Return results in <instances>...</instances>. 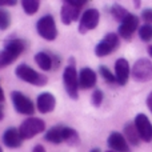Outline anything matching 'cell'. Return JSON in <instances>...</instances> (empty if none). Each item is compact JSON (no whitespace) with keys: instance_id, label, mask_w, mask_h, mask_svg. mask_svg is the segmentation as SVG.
Returning a JSON list of instances; mask_svg holds the SVG:
<instances>
[{"instance_id":"4dcf8cb0","label":"cell","mask_w":152,"mask_h":152,"mask_svg":"<svg viewBox=\"0 0 152 152\" xmlns=\"http://www.w3.org/2000/svg\"><path fill=\"white\" fill-rule=\"evenodd\" d=\"M4 99H5V96H4V91H3L1 86H0V103L4 102Z\"/></svg>"},{"instance_id":"5b68a950","label":"cell","mask_w":152,"mask_h":152,"mask_svg":"<svg viewBox=\"0 0 152 152\" xmlns=\"http://www.w3.org/2000/svg\"><path fill=\"white\" fill-rule=\"evenodd\" d=\"M87 4L86 0L83 1H75V0H64L61 3V10H60V19L61 23L69 26L74 21H76L80 16V10Z\"/></svg>"},{"instance_id":"4316f807","label":"cell","mask_w":152,"mask_h":152,"mask_svg":"<svg viewBox=\"0 0 152 152\" xmlns=\"http://www.w3.org/2000/svg\"><path fill=\"white\" fill-rule=\"evenodd\" d=\"M142 19L145 21V24L152 23V8H145V10H143Z\"/></svg>"},{"instance_id":"ffe728a7","label":"cell","mask_w":152,"mask_h":152,"mask_svg":"<svg viewBox=\"0 0 152 152\" xmlns=\"http://www.w3.org/2000/svg\"><path fill=\"white\" fill-rule=\"evenodd\" d=\"M124 137L126 140L131 145H139L140 143V136H139V132H137L136 127H135V123H127L124 126Z\"/></svg>"},{"instance_id":"5bb4252c","label":"cell","mask_w":152,"mask_h":152,"mask_svg":"<svg viewBox=\"0 0 152 152\" xmlns=\"http://www.w3.org/2000/svg\"><path fill=\"white\" fill-rule=\"evenodd\" d=\"M107 144L111 148V151H113V152H129L131 151L129 150L128 142L126 140L124 135L118 131L111 132L110 136H108Z\"/></svg>"},{"instance_id":"836d02e7","label":"cell","mask_w":152,"mask_h":152,"mask_svg":"<svg viewBox=\"0 0 152 152\" xmlns=\"http://www.w3.org/2000/svg\"><path fill=\"white\" fill-rule=\"evenodd\" d=\"M91 152H100V150H99V148H94Z\"/></svg>"},{"instance_id":"7c38bea8","label":"cell","mask_w":152,"mask_h":152,"mask_svg":"<svg viewBox=\"0 0 152 152\" xmlns=\"http://www.w3.org/2000/svg\"><path fill=\"white\" fill-rule=\"evenodd\" d=\"M137 28H139V18L134 13H129L120 23V26L118 28V35L120 37H123L124 40H131L135 32L137 31Z\"/></svg>"},{"instance_id":"f546056e","label":"cell","mask_w":152,"mask_h":152,"mask_svg":"<svg viewBox=\"0 0 152 152\" xmlns=\"http://www.w3.org/2000/svg\"><path fill=\"white\" fill-rule=\"evenodd\" d=\"M32 152H45V148L43 147V145L37 144V145H35V147H34V150H32Z\"/></svg>"},{"instance_id":"603a6c76","label":"cell","mask_w":152,"mask_h":152,"mask_svg":"<svg viewBox=\"0 0 152 152\" xmlns=\"http://www.w3.org/2000/svg\"><path fill=\"white\" fill-rule=\"evenodd\" d=\"M11 26V13L4 8H0V31H5Z\"/></svg>"},{"instance_id":"9a60e30c","label":"cell","mask_w":152,"mask_h":152,"mask_svg":"<svg viewBox=\"0 0 152 152\" xmlns=\"http://www.w3.org/2000/svg\"><path fill=\"white\" fill-rule=\"evenodd\" d=\"M56 99L51 92H42L37 95L36 108L40 113H50L55 110Z\"/></svg>"},{"instance_id":"44dd1931","label":"cell","mask_w":152,"mask_h":152,"mask_svg":"<svg viewBox=\"0 0 152 152\" xmlns=\"http://www.w3.org/2000/svg\"><path fill=\"white\" fill-rule=\"evenodd\" d=\"M21 7L27 15H35L39 11L40 1L39 0H24L21 1Z\"/></svg>"},{"instance_id":"8fae6325","label":"cell","mask_w":152,"mask_h":152,"mask_svg":"<svg viewBox=\"0 0 152 152\" xmlns=\"http://www.w3.org/2000/svg\"><path fill=\"white\" fill-rule=\"evenodd\" d=\"M100 20V12L96 8H88L81 13V18L79 20V32L87 34L88 31L96 28Z\"/></svg>"},{"instance_id":"8992f818","label":"cell","mask_w":152,"mask_h":152,"mask_svg":"<svg viewBox=\"0 0 152 152\" xmlns=\"http://www.w3.org/2000/svg\"><path fill=\"white\" fill-rule=\"evenodd\" d=\"M36 31L40 37L52 42L58 37V27H56L55 19L52 15H44L37 20L36 23Z\"/></svg>"},{"instance_id":"277c9868","label":"cell","mask_w":152,"mask_h":152,"mask_svg":"<svg viewBox=\"0 0 152 152\" xmlns=\"http://www.w3.org/2000/svg\"><path fill=\"white\" fill-rule=\"evenodd\" d=\"M15 74L20 80L32 84V86H36V87H44L48 83L47 76L43 74H39V72L35 71L32 67H29L26 63L19 64L15 69Z\"/></svg>"},{"instance_id":"d6a6232c","label":"cell","mask_w":152,"mask_h":152,"mask_svg":"<svg viewBox=\"0 0 152 152\" xmlns=\"http://www.w3.org/2000/svg\"><path fill=\"white\" fill-rule=\"evenodd\" d=\"M148 53H150V56L152 58V45H150V47H148Z\"/></svg>"},{"instance_id":"cb8c5ba5","label":"cell","mask_w":152,"mask_h":152,"mask_svg":"<svg viewBox=\"0 0 152 152\" xmlns=\"http://www.w3.org/2000/svg\"><path fill=\"white\" fill-rule=\"evenodd\" d=\"M99 74L102 75V77L104 79L107 83H110V84H113V83H118L116 81V76L115 74H112L111 72V69L108 68V67H105V66H100L99 67Z\"/></svg>"},{"instance_id":"7402d4cb","label":"cell","mask_w":152,"mask_h":152,"mask_svg":"<svg viewBox=\"0 0 152 152\" xmlns=\"http://www.w3.org/2000/svg\"><path fill=\"white\" fill-rule=\"evenodd\" d=\"M110 11H111V15L113 16V19H115V20H118V21H120V23L127 18V16L129 15L128 11H127L124 7L119 5V4L112 5V8H111Z\"/></svg>"},{"instance_id":"d4e9b609","label":"cell","mask_w":152,"mask_h":152,"mask_svg":"<svg viewBox=\"0 0 152 152\" xmlns=\"http://www.w3.org/2000/svg\"><path fill=\"white\" fill-rule=\"evenodd\" d=\"M139 37L143 42H150L152 39V24H144L139 28Z\"/></svg>"},{"instance_id":"e575fe53","label":"cell","mask_w":152,"mask_h":152,"mask_svg":"<svg viewBox=\"0 0 152 152\" xmlns=\"http://www.w3.org/2000/svg\"><path fill=\"white\" fill-rule=\"evenodd\" d=\"M0 152H3V148L1 147H0Z\"/></svg>"},{"instance_id":"4fadbf2b","label":"cell","mask_w":152,"mask_h":152,"mask_svg":"<svg viewBox=\"0 0 152 152\" xmlns=\"http://www.w3.org/2000/svg\"><path fill=\"white\" fill-rule=\"evenodd\" d=\"M134 123L137 132H139L140 139L145 143L152 142V123L150 121V119L144 113H137Z\"/></svg>"},{"instance_id":"83f0119b","label":"cell","mask_w":152,"mask_h":152,"mask_svg":"<svg viewBox=\"0 0 152 152\" xmlns=\"http://www.w3.org/2000/svg\"><path fill=\"white\" fill-rule=\"evenodd\" d=\"M18 4V1L15 0H0V8L1 7H13Z\"/></svg>"},{"instance_id":"2e32d148","label":"cell","mask_w":152,"mask_h":152,"mask_svg":"<svg viewBox=\"0 0 152 152\" xmlns=\"http://www.w3.org/2000/svg\"><path fill=\"white\" fill-rule=\"evenodd\" d=\"M23 137H21L20 132H19L18 128L15 127H11V128H7L3 134V143H4L5 147L11 148V150H15V148L21 147L23 144Z\"/></svg>"},{"instance_id":"1f68e13d","label":"cell","mask_w":152,"mask_h":152,"mask_svg":"<svg viewBox=\"0 0 152 152\" xmlns=\"http://www.w3.org/2000/svg\"><path fill=\"white\" fill-rule=\"evenodd\" d=\"M3 118H4V111H3V105L0 103V120H3Z\"/></svg>"},{"instance_id":"30bf717a","label":"cell","mask_w":152,"mask_h":152,"mask_svg":"<svg viewBox=\"0 0 152 152\" xmlns=\"http://www.w3.org/2000/svg\"><path fill=\"white\" fill-rule=\"evenodd\" d=\"M11 100H12V104L15 107V110L18 111L21 115H26L32 118L35 113V105L32 103V100L29 97H27L24 94L19 91H13L11 94Z\"/></svg>"},{"instance_id":"e0dca14e","label":"cell","mask_w":152,"mask_h":152,"mask_svg":"<svg viewBox=\"0 0 152 152\" xmlns=\"http://www.w3.org/2000/svg\"><path fill=\"white\" fill-rule=\"evenodd\" d=\"M129 75H131V68H129L127 59L124 58L118 59L115 63V76L119 86H126L129 79Z\"/></svg>"},{"instance_id":"ac0fdd59","label":"cell","mask_w":152,"mask_h":152,"mask_svg":"<svg viewBox=\"0 0 152 152\" xmlns=\"http://www.w3.org/2000/svg\"><path fill=\"white\" fill-rule=\"evenodd\" d=\"M97 80V75L89 67H84L79 71V88L80 89H89L94 88Z\"/></svg>"},{"instance_id":"f1b7e54d","label":"cell","mask_w":152,"mask_h":152,"mask_svg":"<svg viewBox=\"0 0 152 152\" xmlns=\"http://www.w3.org/2000/svg\"><path fill=\"white\" fill-rule=\"evenodd\" d=\"M147 107H148V110H150L151 113H152V92L148 95V97H147Z\"/></svg>"},{"instance_id":"d590c367","label":"cell","mask_w":152,"mask_h":152,"mask_svg":"<svg viewBox=\"0 0 152 152\" xmlns=\"http://www.w3.org/2000/svg\"><path fill=\"white\" fill-rule=\"evenodd\" d=\"M105 152H113V151H105Z\"/></svg>"},{"instance_id":"3957f363","label":"cell","mask_w":152,"mask_h":152,"mask_svg":"<svg viewBox=\"0 0 152 152\" xmlns=\"http://www.w3.org/2000/svg\"><path fill=\"white\" fill-rule=\"evenodd\" d=\"M63 83L66 92L71 99L76 100L79 97V72L76 71L75 66V59L69 58L68 64L63 71Z\"/></svg>"},{"instance_id":"6da1fadb","label":"cell","mask_w":152,"mask_h":152,"mask_svg":"<svg viewBox=\"0 0 152 152\" xmlns=\"http://www.w3.org/2000/svg\"><path fill=\"white\" fill-rule=\"evenodd\" d=\"M44 139L47 142L52 143V144H60V143H67V144L77 145L80 143V137L79 134L74 128H69L66 126H55L51 127L44 135Z\"/></svg>"},{"instance_id":"ba28073f","label":"cell","mask_w":152,"mask_h":152,"mask_svg":"<svg viewBox=\"0 0 152 152\" xmlns=\"http://www.w3.org/2000/svg\"><path fill=\"white\" fill-rule=\"evenodd\" d=\"M45 129V123L44 120H42L40 118H28L20 124L19 127V132H20L21 137L24 140L27 139H32L36 135L42 134Z\"/></svg>"},{"instance_id":"7a4b0ae2","label":"cell","mask_w":152,"mask_h":152,"mask_svg":"<svg viewBox=\"0 0 152 152\" xmlns=\"http://www.w3.org/2000/svg\"><path fill=\"white\" fill-rule=\"evenodd\" d=\"M26 51L24 40L18 37H10L4 42V47L0 51V69L11 66L21 53Z\"/></svg>"},{"instance_id":"484cf974","label":"cell","mask_w":152,"mask_h":152,"mask_svg":"<svg viewBox=\"0 0 152 152\" xmlns=\"http://www.w3.org/2000/svg\"><path fill=\"white\" fill-rule=\"evenodd\" d=\"M103 100H104V94H103L100 89H95L94 94H92L91 96V103L94 107H100L103 103Z\"/></svg>"},{"instance_id":"d6986e66","label":"cell","mask_w":152,"mask_h":152,"mask_svg":"<svg viewBox=\"0 0 152 152\" xmlns=\"http://www.w3.org/2000/svg\"><path fill=\"white\" fill-rule=\"evenodd\" d=\"M35 61L43 71L53 69V56H51L50 53L44 52V51H40V52H37L35 55Z\"/></svg>"},{"instance_id":"52a82bcc","label":"cell","mask_w":152,"mask_h":152,"mask_svg":"<svg viewBox=\"0 0 152 152\" xmlns=\"http://www.w3.org/2000/svg\"><path fill=\"white\" fill-rule=\"evenodd\" d=\"M120 45V39H119V35L115 34V32H110L107 34L95 47V55L97 58H104V56H108L116 51Z\"/></svg>"},{"instance_id":"9c48e42d","label":"cell","mask_w":152,"mask_h":152,"mask_svg":"<svg viewBox=\"0 0 152 152\" xmlns=\"http://www.w3.org/2000/svg\"><path fill=\"white\" fill-rule=\"evenodd\" d=\"M131 75L134 80L139 81V83L150 81L152 79V61L144 58L136 60L131 69Z\"/></svg>"}]
</instances>
